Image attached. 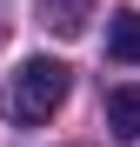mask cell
<instances>
[{"label":"cell","instance_id":"6da1fadb","mask_svg":"<svg viewBox=\"0 0 140 147\" xmlns=\"http://www.w3.org/2000/svg\"><path fill=\"white\" fill-rule=\"evenodd\" d=\"M67 87H74V74H67L60 60L33 54V60H20V67L7 74L0 107H7V120H13V127H40V120H54V107L67 100Z\"/></svg>","mask_w":140,"mask_h":147},{"label":"cell","instance_id":"7a4b0ae2","mask_svg":"<svg viewBox=\"0 0 140 147\" xmlns=\"http://www.w3.org/2000/svg\"><path fill=\"white\" fill-rule=\"evenodd\" d=\"M107 60L140 67V7H113L107 13Z\"/></svg>","mask_w":140,"mask_h":147},{"label":"cell","instance_id":"3957f363","mask_svg":"<svg viewBox=\"0 0 140 147\" xmlns=\"http://www.w3.org/2000/svg\"><path fill=\"white\" fill-rule=\"evenodd\" d=\"M107 127L113 140H140V87H107Z\"/></svg>","mask_w":140,"mask_h":147},{"label":"cell","instance_id":"277c9868","mask_svg":"<svg viewBox=\"0 0 140 147\" xmlns=\"http://www.w3.org/2000/svg\"><path fill=\"white\" fill-rule=\"evenodd\" d=\"M47 7V27L60 34H87V0H40Z\"/></svg>","mask_w":140,"mask_h":147},{"label":"cell","instance_id":"5b68a950","mask_svg":"<svg viewBox=\"0 0 140 147\" xmlns=\"http://www.w3.org/2000/svg\"><path fill=\"white\" fill-rule=\"evenodd\" d=\"M0 34H7V20H0Z\"/></svg>","mask_w":140,"mask_h":147}]
</instances>
